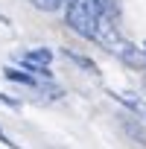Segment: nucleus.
<instances>
[{"label":"nucleus","instance_id":"6","mask_svg":"<svg viewBox=\"0 0 146 149\" xmlns=\"http://www.w3.org/2000/svg\"><path fill=\"white\" fill-rule=\"evenodd\" d=\"M24 61H29V64H38V67H50V61H53V53L50 50H29L26 56H21Z\"/></svg>","mask_w":146,"mask_h":149},{"label":"nucleus","instance_id":"1","mask_svg":"<svg viewBox=\"0 0 146 149\" xmlns=\"http://www.w3.org/2000/svg\"><path fill=\"white\" fill-rule=\"evenodd\" d=\"M99 18H114L117 21V6L111 3V0H70L67 12H64L67 26L76 35L88 38V41H94Z\"/></svg>","mask_w":146,"mask_h":149},{"label":"nucleus","instance_id":"2","mask_svg":"<svg viewBox=\"0 0 146 149\" xmlns=\"http://www.w3.org/2000/svg\"><path fill=\"white\" fill-rule=\"evenodd\" d=\"M120 61H126L129 67H137V70H146V56H143V50H137L131 41H126V38H120L117 44H114V50H111Z\"/></svg>","mask_w":146,"mask_h":149},{"label":"nucleus","instance_id":"10","mask_svg":"<svg viewBox=\"0 0 146 149\" xmlns=\"http://www.w3.org/2000/svg\"><path fill=\"white\" fill-rule=\"evenodd\" d=\"M0 143H6V146H9V149H21V146H18V143H12V137H9V134H6V132H3V129H0Z\"/></svg>","mask_w":146,"mask_h":149},{"label":"nucleus","instance_id":"9","mask_svg":"<svg viewBox=\"0 0 146 149\" xmlns=\"http://www.w3.org/2000/svg\"><path fill=\"white\" fill-rule=\"evenodd\" d=\"M0 105H9V108H18L21 102H18L15 97H9V94H0Z\"/></svg>","mask_w":146,"mask_h":149},{"label":"nucleus","instance_id":"4","mask_svg":"<svg viewBox=\"0 0 146 149\" xmlns=\"http://www.w3.org/2000/svg\"><path fill=\"white\" fill-rule=\"evenodd\" d=\"M3 76H6L9 82H18V85H26V88H35V91H41V88H44L35 76H29V73H21L18 67H3Z\"/></svg>","mask_w":146,"mask_h":149},{"label":"nucleus","instance_id":"5","mask_svg":"<svg viewBox=\"0 0 146 149\" xmlns=\"http://www.w3.org/2000/svg\"><path fill=\"white\" fill-rule=\"evenodd\" d=\"M61 56L67 58V61H73L76 67H82V70H88L91 76H99V67H97V61H91L88 56H82V53H76V50H61Z\"/></svg>","mask_w":146,"mask_h":149},{"label":"nucleus","instance_id":"3","mask_svg":"<svg viewBox=\"0 0 146 149\" xmlns=\"http://www.w3.org/2000/svg\"><path fill=\"white\" fill-rule=\"evenodd\" d=\"M111 97H114L117 102H123L129 111H134L140 120H146V102H143L140 97H134V94H129V91H111Z\"/></svg>","mask_w":146,"mask_h":149},{"label":"nucleus","instance_id":"8","mask_svg":"<svg viewBox=\"0 0 146 149\" xmlns=\"http://www.w3.org/2000/svg\"><path fill=\"white\" fill-rule=\"evenodd\" d=\"M29 3H32L35 9H44V12H58V9H61L58 0H29Z\"/></svg>","mask_w":146,"mask_h":149},{"label":"nucleus","instance_id":"7","mask_svg":"<svg viewBox=\"0 0 146 149\" xmlns=\"http://www.w3.org/2000/svg\"><path fill=\"white\" fill-rule=\"evenodd\" d=\"M120 123H123V129H126V132H129L134 140H140V143L146 146V129H143L140 123H134L131 117H120Z\"/></svg>","mask_w":146,"mask_h":149},{"label":"nucleus","instance_id":"11","mask_svg":"<svg viewBox=\"0 0 146 149\" xmlns=\"http://www.w3.org/2000/svg\"><path fill=\"white\" fill-rule=\"evenodd\" d=\"M143 56H146V41H143Z\"/></svg>","mask_w":146,"mask_h":149},{"label":"nucleus","instance_id":"12","mask_svg":"<svg viewBox=\"0 0 146 149\" xmlns=\"http://www.w3.org/2000/svg\"><path fill=\"white\" fill-rule=\"evenodd\" d=\"M58 3H70V0H58Z\"/></svg>","mask_w":146,"mask_h":149}]
</instances>
